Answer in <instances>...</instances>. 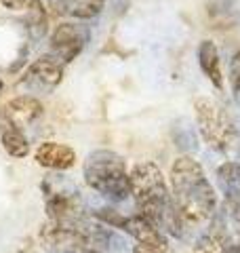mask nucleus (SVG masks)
Returning a JSON list of instances; mask_svg holds the SVG:
<instances>
[{"mask_svg": "<svg viewBox=\"0 0 240 253\" xmlns=\"http://www.w3.org/2000/svg\"><path fill=\"white\" fill-rule=\"evenodd\" d=\"M49 9L57 17L95 19L106 9V0H49Z\"/></svg>", "mask_w": 240, "mask_h": 253, "instance_id": "obj_13", "label": "nucleus"}, {"mask_svg": "<svg viewBox=\"0 0 240 253\" xmlns=\"http://www.w3.org/2000/svg\"><path fill=\"white\" fill-rule=\"evenodd\" d=\"M122 232H126L135 239L139 245H146V247H152V249H158V251H166L169 249V243H166V234L162 230L152 224L148 217H143L141 213H129L122 224Z\"/></svg>", "mask_w": 240, "mask_h": 253, "instance_id": "obj_11", "label": "nucleus"}, {"mask_svg": "<svg viewBox=\"0 0 240 253\" xmlns=\"http://www.w3.org/2000/svg\"><path fill=\"white\" fill-rule=\"evenodd\" d=\"M0 141H2L6 154L13 158H26L30 154V141L26 137V131L17 129L2 116H0Z\"/></svg>", "mask_w": 240, "mask_h": 253, "instance_id": "obj_15", "label": "nucleus"}, {"mask_svg": "<svg viewBox=\"0 0 240 253\" xmlns=\"http://www.w3.org/2000/svg\"><path fill=\"white\" fill-rule=\"evenodd\" d=\"M42 114H44V108L40 104V99H36L34 95H19V97H13L11 101H6L2 110H0V116L21 131L30 129L32 125H36L40 118H42Z\"/></svg>", "mask_w": 240, "mask_h": 253, "instance_id": "obj_10", "label": "nucleus"}, {"mask_svg": "<svg viewBox=\"0 0 240 253\" xmlns=\"http://www.w3.org/2000/svg\"><path fill=\"white\" fill-rule=\"evenodd\" d=\"M230 89L234 99L240 104V51H236L230 59Z\"/></svg>", "mask_w": 240, "mask_h": 253, "instance_id": "obj_18", "label": "nucleus"}, {"mask_svg": "<svg viewBox=\"0 0 240 253\" xmlns=\"http://www.w3.org/2000/svg\"><path fill=\"white\" fill-rule=\"evenodd\" d=\"M133 253H162V251H158V249H152V247H146V245H135L133 247Z\"/></svg>", "mask_w": 240, "mask_h": 253, "instance_id": "obj_21", "label": "nucleus"}, {"mask_svg": "<svg viewBox=\"0 0 240 253\" xmlns=\"http://www.w3.org/2000/svg\"><path fill=\"white\" fill-rule=\"evenodd\" d=\"M86 42H89V28L74 21H63L51 34L49 55L63 66V63L74 61L84 51Z\"/></svg>", "mask_w": 240, "mask_h": 253, "instance_id": "obj_6", "label": "nucleus"}, {"mask_svg": "<svg viewBox=\"0 0 240 253\" xmlns=\"http://www.w3.org/2000/svg\"><path fill=\"white\" fill-rule=\"evenodd\" d=\"M61 81H63V66L59 61H55L51 55H42L26 70L19 84L26 86L32 93H51L61 84Z\"/></svg>", "mask_w": 240, "mask_h": 253, "instance_id": "obj_8", "label": "nucleus"}, {"mask_svg": "<svg viewBox=\"0 0 240 253\" xmlns=\"http://www.w3.org/2000/svg\"><path fill=\"white\" fill-rule=\"evenodd\" d=\"M217 184L226 201L240 207V161H228L217 167Z\"/></svg>", "mask_w": 240, "mask_h": 253, "instance_id": "obj_16", "label": "nucleus"}, {"mask_svg": "<svg viewBox=\"0 0 240 253\" xmlns=\"http://www.w3.org/2000/svg\"><path fill=\"white\" fill-rule=\"evenodd\" d=\"M198 66L204 72V76L213 83L215 89H223V70H221V59L219 51L213 41H202L198 44Z\"/></svg>", "mask_w": 240, "mask_h": 253, "instance_id": "obj_14", "label": "nucleus"}, {"mask_svg": "<svg viewBox=\"0 0 240 253\" xmlns=\"http://www.w3.org/2000/svg\"><path fill=\"white\" fill-rule=\"evenodd\" d=\"M131 181V199L135 201L137 213L148 217L158 230H162L166 236L183 239L186 228H183L179 213L175 209L173 194L164 181V175L158 165L143 161L133 165L129 171Z\"/></svg>", "mask_w": 240, "mask_h": 253, "instance_id": "obj_2", "label": "nucleus"}, {"mask_svg": "<svg viewBox=\"0 0 240 253\" xmlns=\"http://www.w3.org/2000/svg\"><path fill=\"white\" fill-rule=\"evenodd\" d=\"M80 232L84 234L91 251H97V253H129L131 251L133 253V249H129V241L122 234H118L114 228L101 224V221H95V224L86 221Z\"/></svg>", "mask_w": 240, "mask_h": 253, "instance_id": "obj_9", "label": "nucleus"}, {"mask_svg": "<svg viewBox=\"0 0 240 253\" xmlns=\"http://www.w3.org/2000/svg\"><path fill=\"white\" fill-rule=\"evenodd\" d=\"M26 9H28L26 23H28L30 32L36 38H42L46 34V11H44V4L40 2V0H30Z\"/></svg>", "mask_w": 240, "mask_h": 253, "instance_id": "obj_17", "label": "nucleus"}, {"mask_svg": "<svg viewBox=\"0 0 240 253\" xmlns=\"http://www.w3.org/2000/svg\"><path fill=\"white\" fill-rule=\"evenodd\" d=\"M171 194L175 209L186 230H194L211 219L217 211V194L196 158L177 156L171 165Z\"/></svg>", "mask_w": 240, "mask_h": 253, "instance_id": "obj_1", "label": "nucleus"}, {"mask_svg": "<svg viewBox=\"0 0 240 253\" xmlns=\"http://www.w3.org/2000/svg\"><path fill=\"white\" fill-rule=\"evenodd\" d=\"M34 158L40 167L51 169V171H68L76 165V152L66 144H57V141H42Z\"/></svg>", "mask_w": 240, "mask_h": 253, "instance_id": "obj_12", "label": "nucleus"}, {"mask_svg": "<svg viewBox=\"0 0 240 253\" xmlns=\"http://www.w3.org/2000/svg\"><path fill=\"white\" fill-rule=\"evenodd\" d=\"M213 236L223 253H240V207L232 201L217 205V211L211 219Z\"/></svg>", "mask_w": 240, "mask_h": 253, "instance_id": "obj_7", "label": "nucleus"}, {"mask_svg": "<svg viewBox=\"0 0 240 253\" xmlns=\"http://www.w3.org/2000/svg\"><path fill=\"white\" fill-rule=\"evenodd\" d=\"M82 175L89 188L103 199H108L110 203H122L131 196L126 163L114 150H95V152H91L84 161Z\"/></svg>", "mask_w": 240, "mask_h": 253, "instance_id": "obj_3", "label": "nucleus"}, {"mask_svg": "<svg viewBox=\"0 0 240 253\" xmlns=\"http://www.w3.org/2000/svg\"><path fill=\"white\" fill-rule=\"evenodd\" d=\"M42 192L49 221L63 228H72V230H82L89 217H86V207L80 196V190L74 181L63 175H49L42 181Z\"/></svg>", "mask_w": 240, "mask_h": 253, "instance_id": "obj_4", "label": "nucleus"}, {"mask_svg": "<svg viewBox=\"0 0 240 253\" xmlns=\"http://www.w3.org/2000/svg\"><path fill=\"white\" fill-rule=\"evenodd\" d=\"M192 253H223V251L217 245V241H215L213 236L206 232V234H202L196 241V247H194V251H192Z\"/></svg>", "mask_w": 240, "mask_h": 253, "instance_id": "obj_19", "label": "nucleus"}, {"mask_svg": "<svg viewBox=\"0 0 240 253\" xmlns=\"http://www.w3.org/2000/svg\"><path fill=\"white\" fill-rule=\"evenodd\" d=\"M30 0H0V4L4 6V9H9V11H21V9H26Z\"/></svg>", "mask_w": 240, "mask_h": 253, "instance_id": "obj_20", "label": "nucleus"}, {"mask_svg": "<svg viewBox=\"0 0 240 253\" xmlns=\"http://www.w3.org/2000/svg\"><path fill=\"white\" fill-rule=\"evenodd\" d=\"M194 116L196 125L202 139L211 148L226 152V150L234 144L236 129L232 125L228 112L223 110L217 101L211 97H198L194 101Z\"/></svg>", "mask_w": 240, "mask_h": 253, "instance_id": "obj_5", "label": "nucleus"}, {"mask_svg": "<svg viewBox=\"0 0 240 253\" xmlns=\"http://www.w3.org/2000/svg\"><path fill=\"white\" fill-rule=\"evenodd\" d=\"M86 253H97V251H91V249H89V251H86Z\"/></svg>", "mask_w": 240, "mask_h": 253, "instance_id": "obj_22", "label": "nucleus"}]
</instances>
